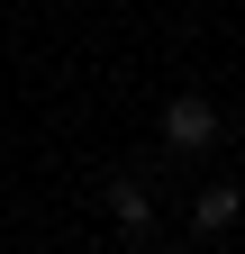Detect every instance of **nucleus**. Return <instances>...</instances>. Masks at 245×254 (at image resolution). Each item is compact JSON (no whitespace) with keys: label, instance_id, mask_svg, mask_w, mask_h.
<instances>
[{"label":"nucleus","instance_id":"nucleus-1","mask_svg":"<svg viewBox=\"0 0 245 254\" xmlns=\"http://www.w3.org/2000/svg\"><path fill=\"white\" fill-rule=\"evenodd\" d=\"M164 145H173V154H209V145H218V109H209L200 91L164 100Z\"/></svg>","mask_w":245,"mask_h":254},{"label":"nucleus","instance_id":"nucleus-3","mask_svg":"<svg viewBox=\"0 0 245 254\" xmlns=\"http://www.w3.org/2000/svg\"><path fill=\"white\" fill-rule=\"evenodd\" d=\"M236 218H245V209H236V190H227V182H209V190H200V209H191V227H200V236H227Z\"/></svg>","mask_w":245,"mask_h":254},{"label":"nucleus","instance_id":"nucleus-2","mask_svg":"<svg viewBox=\"0 0 245 254\" xmlns=\"http://www.w3.org/2000/svg\"><path fill=\"white\" fill-rule=\"evenodd\" d=\"M109 227H118V236H155V200H145V182H136V173H118V182H109Z\"/></svg>","mask_w":245,"mask_h":254}]
</instances>
